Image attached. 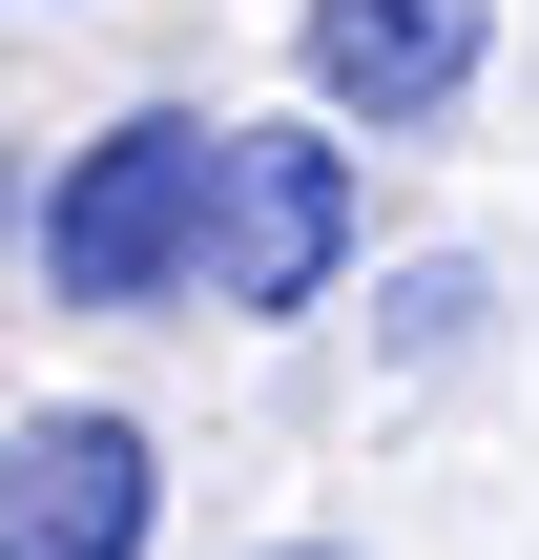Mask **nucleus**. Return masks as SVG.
I'll return each instance as SVG.
<instances>
[{"mask_svg":"<svg viewBox=\"0 0 539 560\" xmlns=\"http://www.w3.org/2000/svg\"><path fill=\"white\" fill-rule=\"evenodd\" d=\"M208 166H229L208 104H125L104 145H62V187L21 208L42 291H62V312H166V291H208Z\"/></svg>","mask_w":539,"mask_h":560,"instance_id":"f257e3e1","label":"nucleus"},{"mask_svg":"<svg viewBox=\"0 0 539 560\" xmlns=\"http://www.w3.org/2000/svg\"><path fill=\"white\" fill-rule=\"evenodd\" d=\"M353 270V145L332 125H229L208 166V312H312Z\"/></svg>","mask_w":539,"mask_h":560,"instance_id":"f03ea898","label":"nucleus"},{"mask_svg":"<svg viewBox=\"0 0 539 560\" xmlns=\"http://www.w3.org/2000/svg\"><path fill=\"white\" fill-rule=\"evenodd\" d=\"M145 520H166L145 416L62 395V416H21V436H0V560H145Z\"/></svg>","mask_w":539,"mask_h":560,"instance_id":"7ed1b4c3","label":"nucleus"},{"mask_svg":"<svg viewBox=\"0 0 539 560\" xmlns=\"http://www.w3.org/2000/svg\"><path fill=\"white\" fill-rule=\"evenodd\" d=\"M312 104L332 125H436L478 62H499V0H312Z\"/></svg>","mask_w":539,"mask_h":560,"instance_id":"20e7f679","label":"nucleus"},{"mask_svg":"<svg viewBox=\"0 0 539 560\" xmlns=\"http://www.w3.org/2000/svg\"><path fill=\"white\" fill-rule=\"evenodd\" d=\"M270 560H332V540H270Z\"/></svg>","mask_w":539,"mask_h":560,"instance_id":"39448f33","label":"nucleus"},{"mask_svg":"<svg viewBox=\"0 0 539 560\" xmlns=\"http://www.w3.org/2000/svg\"><path fill=\"white\" fill-rule=\"evenodd\" d=\"M0 208H21V166H0Z\"/></svg>","mask_w":539,"mask_h":560,"instance_id":"423d86ee","label":"nucleus"}]
</instances>
